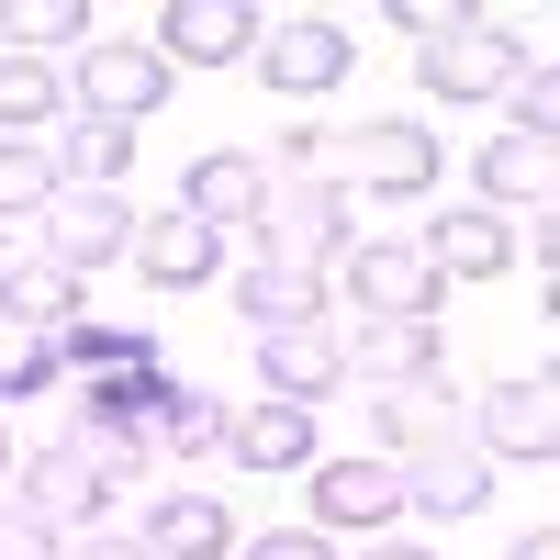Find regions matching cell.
Here are the masks:
<instances>
[{
	"mask_svg": "<svg viewBox=\"0 0 560 560\" xmlns=\"http://www.w3.org/2000/svg\"><path fill=\"white\" fill-rule=\"evenodd\" d=\"M325 280L314 258H280V247H247V269H236V314L258 325V337H280V325H325Z\"/></svg>",
	"mask_w": 560,
	"mask_h": 560,
	"instance_id": "7c38bea8",
	"label": "cell"
},
{
	"mask_svg": "<svg viewBox=\"0 0 560 560\" xmlns=\"http://www.w3.org/2000/svg\"><path fill=\"white\" fill-rule=\"evenodd\" d=\"M0 269H12V224H0Z\"/></svg>",
	"mask_w": 560,
	"mask_h": 560,
	"instance_id": "8d00e7d4",
	"label": "cell"
},
{
	"mask_svg": "<svg viewBox=\"0 0 560 560\" xmlns=\"http://www.w3.org/2000/svg\"><path fill=\"white\" fill-rule=\"evenodd\" d=\"M348 68H359V34L337 12H280V23H258V79L280 90V102H314V90H337Z\"/></svg>",
	"mask_w": 560,
	"mask_h": 560,
	"instance_id": "7a4b0ae2",
	"label": "cell"
},
{
	"mask_svg": "<svg viewBox=\"0 0 560 560\" xmlns=\"http://www.w3.org/2000/svg\"><path fill=\"white\" fill-rule=\"evenodd\" d=\"M0 560H57V527H45V516H23L12 493H0Z\"/></svg>",
	"mask_w": 560,
	"mask_h": 560,
	"instance_id": "4dcf8cb0",
	"label": "cell"
},
{
	"mask_svg": "<svg viewBox=\"0 0 560 560\" xmlns=\"http://www.w3.org/2000/svg\"><path fill=\"white\" fill-rule=\"evenodd\" d=\"M45 202H57V158L0 135V224H12V213H45Z\"/></svg>",
	"mask_w": 560,
	"mask_h": 560,
	"instance_id": "83f0119b",
	"label": "cell"
},
{
	"mask_svg": "<svg viewBox=\"0 0 560 560\" xmlns=\"http://www.w3.org/2000/svg\"><path fill=\"white\" fill-rule=\"evenodd\" d=\"M471 427H482V438H471L482 459H527V471H549V459H560V393H549V370H516V382H493Z\"/></svg>",
	"mask_w": 560,
	"mask_h": 560,
	"instance_id": "5b68a950",
	"label": "cell"
},
{
	"mask_svg": "<svg viewBox=\"0 0 560 560\" xmlns=\"http://www.w3.org/2000/svg\"><path fill=\"white\" fill-rule=\"evenodd\" d=\"M348 179L370 202H427L438 191V124H359L348 135Z\"/></svg>",
	"mask_w": 560,
	"mask_h": 560,
	"instance_id": "9c48e42d",
	"label": "cell"
},
{
	"mask_svg": "<svg viewBox=\"0 0 560 560\" xmlns=\"http://www.w3.org/2000/svg\"><path fill=\"white\" fill-rule=\"evenodd\" d=\"M482 213H549V147L538 135H493L482 147Z\"/></svg>",
	"mask_w": 560,
	"mask_h": 560,
	"instance_id": "cb8c5ba5",
	"label": "cell"
},
{
	"mask_svg": "<svg viewBox=\"0 0 560 560\" xmlns=\"http://www.w3.org/2000/svg\"><path fill=\"white\" fill-rule=\"evenodd\" d=\"M258 247H280V258H337L348 247V179H325V168H303V179H269V213H258Z\"/></svg>",
	"mask_w": 560,
	"mask_h": 560,
	"instance_id": "8992f818",
	"label": "cell"
},
{
	"mask_svg": "<svg viewBox=\"0 0 560 560\" xmlns=\"http://www.w3.org/2000/svg\"><path fill=\"white\" fill-rule=\"evenodd\" d=\"M79 560H158V549H147V538H113V527H90V538H79Z\"/></svg>",
	"mask_w": 560,
	"mask_h": 560,
	"instance_id": "d6a6232c",
	"label": "cell"
},
{
	"mask_svg": "<svg viewBox=\"0 0 560 560\" xmlns=\"http://www.w3.org/2000/svg\"><path fill=\"white\" fill-rule=\"evenodd\" d=\"M504 113H516L504 135H538V147H560V79H549V68H516V79H504Z\"/></svg>",
	"mask_w": 560,
	"mask_h": 560,
	"instance_id": "f1b7e54d",
	"label": "cell"
},
{
	"mask_svg": "<svg viewBox=\"0 0 560 560\" xmlns=\"http://www.w3.org/2000/svg\"><path fill=\"white\" fill-rule=\"evenodd\" d=\"M359 560H438V549H415V538H370Z\"/></svg>",
	"mask_w": 560,
	"mask_h": 560,
	"instance_id": "836d02e7",
	"label": "cell"
},
{
	"mask_svg": "<svg viewBox=\"0 0 560 560\" xmlns=\"http://www.w3.org/2000/svg\"><path fill=\"white\" fill-rule=\"evenodd\" d=\"M504 560H560V538H549V527H527V538L504 549Z\"/></svg>",
	"mask_w": 560,
	"mask_h": 560,
	"instance_id": "e575fe53",
	"label": "cell"
},
{
	"mask_svg": "<svg viewBox=\"0 0 560 560\" xmlns=\"http://www.w3.org/2000/svg\"><path fill=\"white\" fill-rule=\"evenodd\" d=\"M57 191H113V179L135 168V124H102V113H68L57 124Z\"/></svg>",
	"mask_w": 560,
	"mask_h": 560,
	"instance_id": "44dd1931",
	"label": "cell"
},
{
	"mask_svg": "<svg viewBox=\"0 0 560 560\" xmlns=\"http://www.w3.org/2000/svg\"><path fill=\"white\" fill-rule=\"evenodd\" d=\"M12 482H23V493H12L23 516H45V527H79V538L102 527V504H113V471H102V448H79V438L34 448V459H23Z\"/></svg>",
	"mask_w": 560,
	"mask_h": 560,
	"instance_id": "277c9868",
	"label": "cell"
},
{
	"mask_svg": "<svg viewBox=\"0 0 560 560\" xmlns=\"http://www.w3.org/2000/svg\"><path fill=\"white\" fill-rule=\"evenodd\" d=\"M79 113H102V124L168 113V57L158 45H79Z\"/></svg>",
	"mask_w": 560,
	"mask_h": 560,
	"instance_id": "8fae6325",
	"label": "cell"
},
{
	"mask_svg": "<svg viewBox=\"0 0 560 560\" xmlns=\"http://www.w3.org/2000/svg\"><path fill=\"white\" fill-rule=\"evenodd\" d=\"M303 493H314V527H325V538H337V527H348V538H382V527L404 516V471H393V459H314Z\"/></svg>",
	"mask_w": 560,
	"mask_h": 560,
	"instance_id": "30bf717a",
	"label": "cell"
},
{
	"mask_svg": "<svg viewBox=\"0 0 560 560\" xmlns=\"http://www.w3.org/2000/svg\"><path fill=\"white\" fill-rule=\"evenodd\" d=\"M124 247H135L124 191H57V202H45V258H57L68 280H90L102 258H124Z\"/></svg>",
	"mask_w": 560,
	"mask_h": 560,
	"instance_id": "5bb4252c",
	"label": "cell"
},
{
	"mask_svg": "<svg viewBox=\"0 0 560 560\" xmlns=\"http://www.w3.org/2000/svg\"><path fill=\"white\" fill-rule=\"evenodd\" d=\"M147 359H158L147 325H102V314H79L68 337H57V370H90V382H102V370H147Z\"/></svg>",
	"mask_w": 560,
	"mask_h": 560,
	"instance_id": "484cf974",
	"label": "cell"
},
{
	"mask_svg": "<svg viewBox=\"0 0 560 560\" xmlns=\"http://www.w3.org/2000/svg\"><path fill=\"white\" fill-rule=\"evenodd\" d=\"M79 303H90V280H68L45 247L0 269V325H23V337H68V325H79Z\"/></svg>",
	"mask_w": 560,
	"mask_h": 560,
	"instance_id": "d6986e66",
	"label": "cell"
},
{
	"mask_svg": "<svg viewBox=\"0 0 560 560\" xmlns=\"http://www.w3.org/2000/svg\"><path fill=\"white\" fill-rule=\"evenodd\" d=\"M213 438H224V404H213V393H179V382H168V393L147 404V427H135V448H147V459H179V448H213Z\"/></svg>",
	"mask_w": 560,
	"mask_h": 560,
	"instance_id": "d4e9b609",
	"label": "cell"
},
{
	"mask_svg": "<svg viewBox=\"0 0 560 560\" xmlns=\"http://www.w3.org/2000/svg\"><path fill=\"white\" fill-rule=\"evenodd\" d=\"M348 303H359V325H438L448 280L427 269L415 236H382V247H348Z\"/></svg>",
	"mask_w": 560,
	"mask_h": 560,
	"instance_id": "3957f363",
	"label": "cell"
},
{
	"mask_svg": "<svg viewBox=\"0 0 560 560\" xmlns=\"http://www.w3.org/2000/svg\"><path fill=\"white\" fill-rule=\"evenodd\" d=\"M516 68H527V45H516V34H493L482 12H448L438 34H415V79H427L438 102H493Z\"/></svg>",
	"mask_w": 560,
	"mask_h": 560,
	"instance_id": "6da1fadb",
	"label": "cell"
},
{
	"mask_svg": "<svg viewBox=\"0 0 560 560\" xmlns=\"http://www.w3.org/2000/svg\"><path fill=\"white\" fill-rule=\"evenodd\" d=\"M236 471H314V404H280V393H258V404H236L224 415V438H213Z\"/></svg>",
	"mask_w": 560,
	"mask_h": 560,
	"instance_id": "4fadbf2b",
	"label": "cell"
},
{
	"mask_svg": "<svg viewBox=\"0 0 560 560\" xmlns=\"http://www.w3.org/2000/svg\"><path fill=\"white\" fill-rule=\"evenodd\" d=\"M179 213L191 224H213V236H258V213H269V168L247 158V147H213V158H191V179H179Z\"/></svg>",
	"mask_w": 560,
	"mask_h": 560,
	"instance_id": "9a60e30c",
	"label": "cell"
},
{
	"mask_svg": "<svg viewBox=\"0 0 560 560\" xmlns=\"http://www.w3.org/2000/svg\"><path fill=\"white\" fill-rule=\"evenodd\" d=\"M147 549H158V560H224V549H236L224 493H158V504H147Z\"/></svg>",
	"mask_w": 560,
	"mask_h": 560,
	"instance_id": "7402d4cb",
	"label": "cell"
},
{
	"mask_svg": "<svg viewBox=\"0 0 560 560\" xmlns=\"http://www.w3.org/2000/svg\"><path fill=\"white\" fill-rule=\"evenodd\" d=\"M158 57L168 68H247L258 57V12L247 0H158Z\"/></svg>",
	"mask_w": 560,
	"mask_h": 560,
	"instance_id": "ba28073f",
	"label": "cell"
},
{
	"mask_svg": "<svg viewBox=\"0 0 560 560\" xmlns=\"http://www.w3.org/2000/svg\"><path fill=\"white\" fill-rule=\"evenodd\" d=\"M337 382H348V337H325V325H280V337H258V393L325 404Z\"/></svg>",
	"mask_w": 560,
	"mask_h": 560,
	"instance_id": "2e32d148",
	"label": "cell"
},
{
	"mask_svg": "<svg viewBox=\"0 0 560 560\" xmlns=\"http://www.w3.org/2000/svg\"><path fill=\"white\" fill-rule=\"evenodd\" d=\"M415 247H427L438 280H504V269H516V224H504V213H438Z\"/></svg>",
	"mask_w": 560,
	"mask_h": 560,
	"instance_id": "ffe728a7",
	"label": "cell"
},
{
	"mask_svg": "<svg viewBox=\"0 0 560 560\" xmlns=\"http://www.w3.org/2000/svg\"><path fill=\"white\" fill-rule=\"evenodd\" d=\"M348 370L382 393H415V382H448V337L438 325H359L348 337Z\"/></svg>",
	"mask_w": 560,
	"mask_h": 560,
	"instance_id": "ac0fdd59",
	"label": "cell"
},
{
	"mask_svg": "<svg viewBox=\"0 0 560 560\" xmlns=\"http://www.w3.org/2000/svg\"><path fill=\"white\" fill-rule=\"evenodd\" d=\"M12 471H23V459H12V438H0V493H12Z\"/></svg>",
	"mask_w": 560,
	"mask_h": 560,
	"instance_id": "d590c367",
	"label": "cell"
},
{
	"mask_svg": "<svg viewBox=\"0 0 560 560\" xmlns=\"http://www.w3.org/2000/svg\"><path fill=\"white\" fill-rule=\"evenodd\" d=\"M57 382V337H23V325H0V393H45Z\"/></svg>",
	"mask_w": 560,
	"mask_h": 560,
	"instance_id": "f546056e",
	"label": "cell"
},
{
	"mask_svg": "<svg viewBox=\"0 0 560 560\" xmlns=\"http://www.w3.org/2000/svg\"><path fill=\"white\" fill-rule=\"evenodd\" d=\"M57 124H68L57 68H45V57H0V135H12V147H45Z\"/></svg>",
	"mask_w": 560,
	"mask_h": 560,
	"instance_id": "603a6c76",
	"label": "cell"
},
{
	"mask_svg": "<svg viewBox=\"0 0 560 560\" xmlns=\"http://www.w3.org/2000/svg\"><path fill=\"white\" fill-rule=\"evenodd\" d=\"M0 57H45V45H79L90 34V0H0Z\"/></svg>",
	"mask_w": 560,
	"mask_h": 560,
	"instance_id": "4316f807",
	"label": "cell"
},
{
	"mask_svg": "<svg viewBox=\"0 0 560 560\" xmlns=\"http://www.w3.org/2000/svg\"><path fill=\"white\" fill-rule=\"evenodd\" d=\"M393 471H404V504H427V516H471V504L493 493V459L459 438L448 415H438L427 438H404V459H393Z\"/></svg>",
	"mask_w": 560,
	"mask_h": 560,
	"instance_id": "52a82bcc",
	"label": "cell"
},
{
	"mask_svg": "<svg viewBox=\"0 0 560 560\" xmlns=\"http://www.w3.org/2000/svg\"><path fill=\"white\" fill-rule=\"evenodd\" d=\"M247 560H337V538H325V527H258Z\"/></svg>",
	"mask_w": 560,
	"mask_h": 560,
	"instance_id": "1f68e13d",
	"label": "cell"
},
{
	"mask_svg": "<svg viewBox=\"0 0 560 560\" xmlns=\"http://www.w3.org/2000/svg\"><path fill=\"white\" fill-rule=\"evenodd\" d=\"M124 258L147 269L158 292H191V280L224 269V236H213V224H191V213H135V247H124Z\"/></svg>",
	"mask_w": 560,
	"mask_h": 560,
	"instance_id": "e0dca14e",
	"label": "cell"
}]
</instances>
